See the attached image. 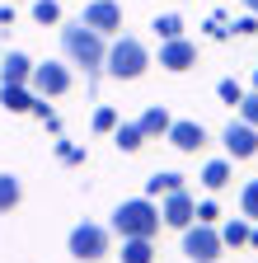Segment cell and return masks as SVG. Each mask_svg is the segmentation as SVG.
Masks as SVG:
<instances>
[{
    "mask_svg": "<svg viewBox=\"0 0 258 263\" xmlns=\"http://www.w3.org/2000/svg\"><path fill=\"white\" fill-rule=\"evenodd\" d=\"M61 52H66L75 66H85V76H99V71H104V61H108V43H104V33H94L85 19H75V24L61 28Z\"/></svg>",
    "mask_w": 258,
    "mask_h": 263,
    "instance_id": "obj_1",
    "label": "cell"
},
{
    "mask_svg": "<svg viewBox=\"0 0 258 263\" xmlns=\"http://www.w3.org/2000/svg\"><path fill=\"white\" fill-rule=\"evenodd\" d=\"M165 226V216H160V207H155V197H127V202H117V212H113V235H146V240H155V230Z\"/></svg>",
    "mask_w": 258,
    "mask_h": 263,
    "instance_id": "obj_2",
    "label": "cell"
},
{
    "mask_svg": "<svg viewBox=\"0 0 258 263\" xmlns=\"http://www.w3.org/2000/svg\"><path fill=\"white\" fill-rule=\"evenodd\" d=\"M146 66H150V52H146V43H141V38H132V33H122V38L108 47L104 71H108L113 80H136V76H146Z\"/></svg>",
    "mask_w": 258,
    "mask_h": 263,
    "instance_id": "obj_3",
    "label": "cell"
},
{
    "mask_svg": "<svg viewBox=\"0 0 258 263\" xmlns=\"http://www.w3.org/2000/svg\"><path fill=\"white\" fill-rule=\"evenodd\" d=\"M66 249H71V258H80V263H99V258L113 249V230H108V226H94V221H80L71 235H66Z\"/></svg>",
    "mask_w": 258,
    "mask_h": 263,
    "instance_id": "obj_4",
    "label": "cell"
},
{
    "mask_svg": "<svg viewBox=\"0 0 258 263\" xmlns=\"http://www.w3.org/2000/svg\"><path fill=\"white\" fill-rule=\"evenodd\" d=\"M178 235H183V254H188L192 263H216V258H221V249H225L221 230H216V226H207V221H192L188 230H178Z\"/></svg>",
    "mask_w": 258,
    "mask_h": 263,
    "instance_id": "obj_5",
    "label": "cell"
},
{
    "mask_svg": "<svg viewBox=\"0 0 258 263\" xmlns=\"http://www.w3.org/2000/svg\"><path fill=\"white\" fill-rule=\"evenodd\" d=\"M28 89L38 99H61L71 89V71L61 61H43V66H33V76H28Z\"/></svg>",
    "mask_w": 258,
    "mask_h": 263,
    "instance_id": "obj_6",
    "label": "cell"
},
{
    "mask_svg": "<svg viewBox=\"0 0 258 263\" xmlns=\"http://www.w3.org/2000/svg\"><path fill=\"white\" fill-rule=\"evenodd\" d=\"M221 141H225V155H230V160H253L258 155V127L244 122V118H235L230 127L221 132Z\"/></svg>",
    "mask_w": 258,
    "mask_h": 263,
    "instance_id": "obj_7",
    "label": "cell"
},
{
    "mask_svg": "<svg viewBox=\"0 0 258 263\" xmlns=\"http://www.w3.org/2000/svg\"><path fill=\"white\" fill-rule=\"evenodd\" d=\"M94 33H104V38H113V33H122V5L117 0H85V14H80Z\"/></svg>",
    "mask_w": 258,
    "mask_h": 263,
    "instance_id": "obj_8",
    "label": "cell"
},
{
    "mask_svg": "<svg viewBox=\"0 0 258 263\" xmlns=\"http://www.w3.org/2000/svg\"><path fill=\"white\" fill-rule=\"evenodd\" d=\"M160 216H165V226H174V230H188L192 221H197V197H192L188 188H178V193H169L165 202H160Z\"/></svg>",
    "mask_w": 258,
    "mask_h": 263,
    "instance_id": "obj_9",
    "label": "cell"
},
{
    "mask_svg": "<svg viewBox=\"0 0 258 263\" xmlns=\"http://www.w3.org/2000/svg\"><path fill=\"white\" fill-rule=\"evenodd\" d=\"M160 66H165V71H192V66H197V43H188V38L160 43Z\"/></svg>",
    "mask_w": 258,
    "mask_h": 263,
    "instance_id": "obj_10",
    "label": "cell"
},
{
    "mask_svg": "<svg viewBox=\"0 0 258 263\" xmlns=\"http://www.w3.org/2000/svg\"><path fill=\"white\" fill-rule=\"evenodd\" d=\"M169 146L183 151V155H197V151L207 146V127H202V122H192V118H178V122L169 127Z\"/></svg>",
    "mask_w": 258,
    "mask_h": 263,
    "instance_id": "obj_11",
    "label": "cell"
},
{
    "mask_svg": "<svg viewBox=\"0 0 258 263\" xmlns=\"http://www.w3.org/2000/svg\"><path fill=\"white\" fill-rule=\"evenodd\" d=\"M28 76H33V61H28L24 52H5L0 57V85H28Z\"/></svg>",
    "mask_w": 258,
    "mask_h": 263,
    "instance_id": "obj_12",
    "label": "cell"
},
{
    "mask_svg": "<svg viewBox=\"0 0 258 263\" xmlns=\"http://www.w3.org/2000/svg\"><path fill=\"white\" fill-rule=\"evenodd\" d=\"M0 104H5L10 113H33L38 94L28 89V85H0Z\"/></svg>",
    "mask_w": 258,
    "mask_h": 263,
    "instance_id": "obj_13",
    "label": "cell"
},
{
    "mask_svg": "<svg viewBox=\"0 0 258 263\" xmlns=\"http://www.w3.org/2000/svg\"><path fill=\"white\" fill-rule=\"evenodd\" d=\"M136 122H141V132H146V141H155V137H169V127H174L169 108H160V104H155V108H146Z\"/></svg>",
    "mask_w": 258,
    "mask_h": 263,
    "instance_id": "obj_14",
    "label": "cell"
},
{
    "mask_svg": "<svg viewBox=\"0 0 258 263\" xmlns=\"http://www.w3.org/2000/svg\"><path fill=\"white\" fill-rule=\"evenodd\" d=\"M117 258H122V263H155V240H146V235H127Z\"/></svg>",
    "mask_w": 258,
    "mask_h": 263,
    "instance_id": "obj_15",
    "label": "cell"
},
{
    "mask_svg": "<svg viewBox=\"0 0 258 263\" xmlns=\"http://www.w3.org/2000/svg\"><path fill=\"white\" fill-rule=\"evenodd\" d=\"M178 188H183V174H174V170H160V174L146 179V197H169Z\"/></svg>",
    "mask_w": 258,
    "mask_h": 263,
    "instance_id": "obj_16",
    "label": "cell"
},
{
    "mask_svg": "<svg viewBox=\"0 0 258 263\" xmlns=\"http://www.w3.org/2000/svg\"><path fill=\"white\" fill-rule=\"evenodd\" d=\"M113 141H117V151L132 155V151L146 146V132H141V122H117V127H113Z\"/></svg>",
    "mask_w": 258,
    "mask_h": 263,
    "instance_id": "obj_17",
    "label": "cell"
},
{
    "mask_svg": "<svg viewBox=\"0 0 258 263\" xmlns=\"http://www.w3.org/2000/svg\"><path fill=\"white\" fill-rule=\"evenodd\" d=\"M19 202H24V183L14 174H0V216H10Z\"/></svg>",
    "mask_w": 258,
    "mask_h": 263,
    "instance_id": "obj_18",
    "label": "cell"
},
{
    "mask_svg": "<svg viewBox=\"0 0 258 263\" xmlns=\"http://www.w3.org/2000/svg\"><path fill=\"white\" fill-rule=\"evenodd\" d=\"M225 183H230V160H207V164H202V188L221 193Z\"/></svg>",
    "mask_w": 258,
    "mask_h": 263,
    "instance_id": "obj_19",
    "label": "cell"
},
{
    "mask_svg": "<svg viewBox=\"0 0 258 263\" xmlns=\"http://www.w3.org/2000/svg\"><path fill=\"white\" fill-rule=\"evenodd\" d=\"M249 216H235V221H225L221 226V240H225V249H240V245H249Z\"/></svg>",
    "mask_w": 258,
    "mask_h": 263,
    "instance_id": "obj_20",
    "label": "cell"
},
{
    "mask_svg": "<svg viewBox=\"0 0 258 263\" xmlns=\"http://www.w3.org/2000/svg\"><path fill=\"white\" fill-rule=\"evenodd\" d=\"M150 28H155V38H160V43L183 38V19H178V14H155V24H150Z\"/></svg>",
    "mask_w": 258,
    "mask_h": 263,
    "instance_id": "obj_21",
    "label": "cell"
},
{
    "mask_svg": "<svg viewBox=\"0 0 258 263\" xmlns=\"http://www.w3.org/2000/svg\"><path fill=\"white\" fill-rule=\"evenodd\" d=\"M240 212H244L249 221H258V179H249V183L240 188Z\"/></svg>",
    "mask_w": 258,
    "mask_h": 263,
    "instance_id": "obj_22",
    "label": "cell"
},
{
    "mask_svg": "<svg viewBox=\"0 0 258 263\" xmlns=\"http://www.w3.org/2000/svg\"><path fill=\"white\" fill-rule=\"evenodd\" d=\"M33 19L38 24H61V5L56 0H33Z\"/></svg>",
    "mask_w": 258,
    "mask_h": 263,
    "instance_id": "obj_23",
    "label": "cell"
},
{
    "mask_svg": "<svg viewBox=\"0 0 258 263\" xmlns=\"http://www.w3.org/2000/svg\"><path fill=\"white\" fill-rule=\"evenodd\" d=\"M216 94H221V104H235V108L244 104V85H240V80H221Z\"/></svg>",
    "mask_w": 258,
    "mask_h": 263,
    "instance_id": "obj_24",
    "label": "cell"
},
{
    "mask_svg": "<svg viewBox=\"0 0 258 263\" xmlns=\"http://www.w3.org/2000/svg\"><path fill=\"white\" fill-rule=\"evenodd\" d=\"M113 127H117V108L99 104V108H94V132H113Z\"/></svg>",
    "mask_w": 258,
    "mask_h": 263,
    "instance_id": "obj_25",
    "label": "cell"
},
{
    "mask_svg": "<svg viewBox=\"0 0 258 263\" xmlns=\"http://www.w3.org/2000/svg\"><path fill=\"white\" fill-rule=\"evenodd\" d=\"M33 118H38V122H47V132H61V118L52 113L47 99H38V104H33Z\"/></svg>",
    "mask_w": 258,
    "mask_h": 263,
    "instance_id": "obj_26",
    "label": "cell"
},
{
    "mask_svg": "<svg viewBox=\"0 0 258 263\" xmlns=\"http://www.w3.org/2000/svg\"><path fill=\"white\" fill-rule=\"evenodd\" d=\"M56 155L66 160V164H85V151H80V146H71V141H56Z\"/></svg>",
    "mask_w": 258,
    "mask_h": 263,
    "instance_id": "obj_27",
    "label": "cell"
},
{
    "mask_svg": "<svg viewBox=\"0 0 258 263\" xmlns=\"http://www.w3.org/2000/svg\"><path fill=\"white\" fill-rule=\"evenodd\" d=\"M240 118L258 127V89H253V94H244V104H240Z\"/></svg>",
    "mask_w": 258,
    "mask_h": 263,
    "instance_id": "obj_28",
    "label": "cell"
},
{
    "mask_svg": "<svg viewBox=\"0 0 258 263\" xmlns=\"http://www.w3.org/2000/svg\"><path fill=\"white\" fill-rule=\"evenodd\" d=\"M207 38H216V43H225V38H230V24H225L221 14H216V19H207Z\"/></svg>",
    "mask_w": 258,
    "mask_h": 263,
    "instance_id": "obj_29",
    "label": "cell"
},
{
    "mask_svg": "<svg viewBox=\"0 0 258 263\" xmlns=\"http://www.w3.org/2000/svg\"><path fill=\"white\" fill-rule=\"evenodd\" d=\"M235 33H240V38H253V33H258V14H244V19H235Z\"/></svg>",
    "mask_w": 258,
    "mask_h": 263,
    "instance_id": "obj_30",
    "label": "cell"
},
{
    "mask_svg": "<svg viewBox=\"0 0 258 263\" xmlns=\"http://www.w3.org/2000/svg\"><path fill=\"white\" fill-rule=\"evenodd\" d=\"M216 216H221V207L211 202V197H207V202H197V221H207V226H216Z\"/></svg>",
    "mask_w": 258,
    "mask_h": 263,
    "instance_id": "obj_31",
    "label": "cell"
},
{
    "mask_svg": "<svg viewBox=\"0 0 258 263\" xmlns=\"http://www.w3.org/2000/svg\"><path fill=\"white\" fill-rule=\"evenodd\" d=\"M0 24H14V10L10 5H0Z\"/></svg>",
    "mask_w": 258,
    "mask_h": 263,
    "instance_id": "obj_32",
    "label": "cell"
},
{
    "mask_svg": "<svg viewBox=\"0 0 258 263\" xmlns=\"http://www.w3.org/2000/svg\"><path fill=\"white\" fill-rule=\"evenodd\" d=\"M249 245H253V249H258V221H253V230H249Z\"/></svg>",
    "mask_w": 258,
    "mask_h": 263,
    "instance_id": "obj_33",
    "label": "cell"
},
{
    "mask_svg": "<svg viewBox=\"0 0 258 263\" xmlns=\"http://www.w3.org/2000/svg\"><path fill=\"white\" fill-rule=\"evenodd\" d=\"M244 5H249V14H258V0H244Z\"/></svg>",
    "mask_w": 258,
    "mask_h": 263,
    "instance_id": "obj_34",
    "label": "cell"
},
{
    "mask_svg": "<svg viewBox=\"0 0 258 263\" xmlns=\"http://www.w3.org/2000/svg\"><path fill=\"white\" fill-rule=\"evenodd\" d=\"M253 89H258V71H253Z\"/></svg>",
    "mask_w": 258,
    "mask_h": 263,
    "instance_id": "obj_35",
    "label": "cell"
}]
</instances>
